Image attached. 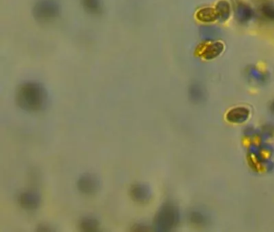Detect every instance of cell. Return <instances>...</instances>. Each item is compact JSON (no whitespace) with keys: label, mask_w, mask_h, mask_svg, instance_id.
I'll return each mask as SVG.
<instances>
[{"label":"cell","mask_w":274,"mask_h":232,"mask_svg":"<svg viewBox=\"0 0 274 232\" xmlns=\"http://www.w3.org/2000/svg\"><path fill=\"white\" fill-rule=\"evenodd\" d=\"M49 100L47 89L43 84L37 81L24 82L17 90V103L25 111L43 110L49 104Z\"/></svg>","instance_id":"6da1fadb"},{"label":"cell","mask_w":274,"mask_h":232,"mask_svg":"<svg viewBox=\"0 0 274 232\" xmlns=\"http://www.w3.org/2000/svg\"><path fill=\"white\" fill-rule=\"evenodd\" d=\"M62 14V5L59 0H37L33 7V16L37 22L49 24Z\"/></svg>","instance_id":"7a4b0ae2"},{"label":"cell","mask_w":274,"mask_h":232,"mask_svg":"<svg viewBox=\"0 0 274 232\" xmlns=\"http://www.w3.org/2000/svg\"><path fill=\"white\" fill-rule=\"evenodd\" d=\"M179 222V211L171 202H166L161 206L154 218V227L158 231H170Z\"/></svg>","instance_id":"3957f363"},{"label":"cell","mask_w":274,"mask_h":232,"mask_svg":"<svg viewBox=\"0 0 274 232\" xmlns=\"http://www.w3.org/2000/svg\"><path fill=\"white\" fill-rule=\"evenodd\" d=\"M101 187V181L98 176L93 173H85L77 181V188L86 195H93L98 193Z\"/></svg>","instance_id":"277c9868"},{"label":"cell","mask_w":274,"mask_h":232,"mask_svg":"<svg viewBox=\"0 0 274 232\" xmlns=\"http://www.w3.org/2000/svg\"><path fill=\"white\" fill-rule=\"evenodd\" d=\"M41 196L35 190H26L19 197V202L24 209L28 210H37L41 204Z\"/></svg>","instance_id":"5b68a950"},{"label":"cell","mask_w":274,"mask_h":232,"mask_svg":"<svg viewBox=\"0 0 274 232\" xmlns=\"http://www.w3.org/2000/svg\"><path fill=\"white\" fill-rule=\"evenodd\" d=\"M130 194L134 201L139 203H146L152 198V190L148 185L138 183L133 185Z\"/></svg>","instance_id":"8992f818"},{"label":"cell","mask_w":274,"mask_h":232,"mask_svg":"<svg viewBox=\"0 0 274 232\" xmlns=\"http://www.w3.org/2000/svg\"><path fill=\"white\" fill-rule=\"evenodd\" d=\"M81 5L86 13L93 16L102 14L104 10L103 0H81Z\"/></svg>","instance_id":"52a82bcc"},{"label":"cell","mask_w":274,"mask_h":232,"mask_svg":"<svg viewBox=\"0 0 274 232\" xmlns=\"http://www.w3.org/2000/svg\"><path fill=\"white\" fill-rule=\"evenodd\" d=\"M99 226V220L93 215L85 216L80 222V227L84 231H95Z\"/></svg>","instance_id":"ba28073f"},{"label":"cell","mask_w":274,"mask_h":232,"mask_svg":"<svg viewBox=\"0 0 274 232\" xmlns=\"http://www.w3.org/2000/svg\"><path fill=\"white\" fill-rule=\"evenodd\" d=\"M231 9H230V5L227 1L222 0L220 2L218 3L215 8V13L217 16V18L220 19L221 21H225L230 16Z\"/></svg>","instance_id":"9c48e42d"},{"label":"cell","mask_w":274,"mask_h":232,"mask_svg":"<svg viewBox=\"0 0 274 232\" xmlns=\"http://www.w3.org/2000/svg\"><path fill=\"white\" fill-rule=\"evenodd\" d=\"M227 116L232 122H243L248 118V111L244 108H236L231 110Z\"/></svg>","instance_id":"30bf717a"},{"label":"cell","mask_w":274,"mask_h":232,"mask_svg":"<svg viewBox=\"0 0 274 232\" xmlns=\"http://www.w3.org/2000/svg\"><path fill=\"white\" fill-rule=\"evenodd\" d=\"M189 95L194 102H201L203 101V98H204V91H203V88L199 85L194 84L189 89Z\"/></svg>","instance_id":"8fae6325"},{"label":"cell","mask_w":274,"mask_h":232,"mask_svg":"<svg viewBox=\"0 0 274 232\" xmlns=\"http://www.w3.org/2000/svg\"><path fill=\"white\" fill-rule=\"evenodd\" d=\"M252 10L251 8L245 5H240L238 6L236 15L239 21L241 22H246L252 18Z\"/></svg>","instance_id":"7c38bea8"},{"label":"cell","mask_w":274,"mask_h":232,"mask_svg":"<svg viewBox=\"0 0 274 232\" xmlns=\"http://www.w3.org/2000/svg\"><path fill=\"white\" fill-rule=\"evenodd\" d=\"M198 17L202 21H212L217 18L215 10L211 9H204L199 11Z\"/></svg>","instance_id":"4fadbf2b"},{"label":"cell","mask_w":274,"mask_h":232,"mask_svg":"<svg viewBox=\"0 0 274 232\" xmlns=\"http://www.w3.org/2000/svg\"><path fill=\"white\" fill-rule=\"evenodd\" d=\"M222 50H223V45L222 44L215 43L211 45V46L207 48V50H206V57H207V59L213 58V57L219 55V53H221Z\"/></svg>","instance_id":"5bb4252c"},{"label":"cell","mask_w":274,"mask_h":232,"mask_svg":"<svg viewBox=\"0 0 274 232\" xmlns=\"http://www.w3.org/2000/svg\"><path fill=\"white\" fill-rule=\"evenodd\" d=\"M262 12H263V14H264L266 17H268V18L274 20L273 6L268 5H265V6L263 7V9H262Z\"/></svg>","instance_id":"9a60e30c"},{"label":"cell","mask_w":274,"mask_h":232,"mask_svg":"<svg viewBox=\"0 0 274 232\" xmlns=\"http://www.w3.org/2000/svg\"><path fill=\"white\" fill-rule=\"evenodd\" d=\"M191 220L195 223H199V221L201 222H203L204 221V217L202 214H199V212L195 211L193 212L191 215Z\"/></svg>","instance_id":"2e32d148"},{"label":"cell","mask_w":274,"mask_h":232,"mask_svg":"<svg viewBox=\"0 0 274 232\" xmlns=\"http://www.w3.org/2000/svg\"><path fill=\"white\" fill-rule=\"evenodd\" d=\"M134 230H148V226L143 223L137 224L134 225Z\"/></svg>","instance_id":"e0dca14e"},{"label":"cell","mask_w":274,"mask_h":232,"mask_svg":"<svg viewBox=\"0 0 274 232\" xmlns=\"http://www.w3.org/2000/svg\"><path fill=\"white\" fill-rule=\"evenodd\" d=\"M270 109H271V110H272V113H274V101L272 102V104H271V106H270Z\"/></svg>","instance_id":"ac0fdd59"}]
</instances>
